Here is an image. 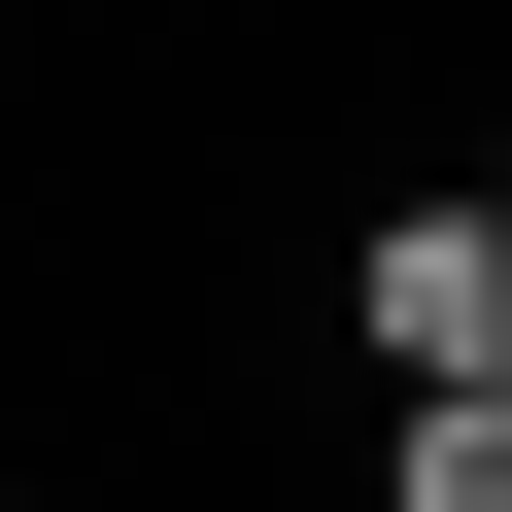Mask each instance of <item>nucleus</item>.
Masks as SVG:
<instances>
[{
  "label": "nucleus",
  "instance_id": "f257e3e1",
  "mask_svg": "<svg viewBox=\"0 0 512 512\" xmlns=\"http://www.w3.org/2000/svg\"><path fill=\"white\" fill-rule=\"evenodd\" d=\"M342 376H376V410L512 376V205H478V171H376V205H342Z\"/></svg>",
  "mask_w": 512,
  "mask_h": 512
},
{
  "label": "nucleus",
  "instance_id": "f03ea898",
  "mask_svg": "<svg viewBox=\"0 0 512 512\" xmlns=\"http://www.w3.org/2000/svg\"><path fill=\"white\" fill-rule=\"evenodd\" d=\"M342 512H512V376H444V410H376V444H342Z\"/></svg>",
  "mask_w": 512,
  "mask_h": 512
},
{
  "label": "nucleus",
  "instance_id": "7ed1b4c3",
  "mask_svg": "<svg viewBox=\"0 0 512 512\" xmlns=\"http://www.w3.org/2000/svg\"><path fill=\"white\" fill-rule=\"evenodd\" d=\"M0 512H103V478H69V444H0Z\"/></svg>",
  "mask_w": 512,
  "mask_h": 512
},
{
  "label": "nucleus",
  "instance_id": "20e7f679",
  "mask_svg": "<svg viewBox=\"0 0 512 512\" xmlns=\"http://www.w3.org/2000/svg\"><path fill=\"white\" fill-rule=\"evenodd\" d=\"M478 205H512V103H478Z\"/></svg>",
  "mask_w": 512,
  "mask_h": 512
}]
</instances>
